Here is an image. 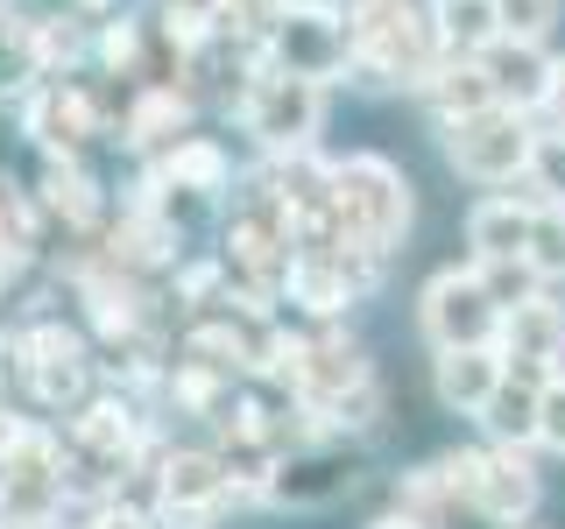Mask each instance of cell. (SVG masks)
I'll return each mask as SVG.
<instances>
[{
  "mask_svg": "<svg viewBox=\"0 0 565 529\" xmlns=\"http://www.w3.org/2000/svg\"><path fill=\"white\" fill-rule=\"evenodd\" d=\"M347 14V43H353V78L367 85H403L417 93L438 71V29H431V0H340Z\"/></svg>",
  "mask_w": 565,
  "mask_h": 529,
  "instance_id": "6da1fadb",
  "label": "cell"
},
{
  "mask_svg": "<svg viewBox=\"0 0 565 529\" xmlns=\"http://www.w3.org/2000/svg\"><path fill=\"white\" fill-rule=\"evenodd\" d=\"M411 176H403L388 155H347L332 163V226L318 240H353L367 255H396L403 234H411ZM311 247V240H305Z\"/></svg>",
  "mask_w": 565,
  "mask_h": 529,
  "instance_id": "7a4b0ae2",
  "label": "cell"
},
{
  "mask_svg": "<svg viewBox=\"0 0 565 529\" xmlns=\"http://www.w3.org/2000/svg\"><path fill=\"white\" fill-rule=\"evenodd\" d=\"M537 134H544V128H537L530 114H516V106H481V114L438 128V149H446L452 176H467V184H481V191H516V184H530Z\"/></svg>",
  "mask_w": 565,
  "mask_h": 529,
  "instance_id": "3957f363",
  "label": "cell"
},
{
  "mask_svg": "<svg viewBox=\"0 0 565 529\" xmlns=\"http://www.w3.org/2000/svg\"><path fill=\"white\" fill-rule=\"evenodd\" d=\"M326 93L332 85H311V78L276 71V64H255V78L241 85L234 114H241L247 141H255L269 163L276 155H311L318 134H326Z\"/></svg>",
  "mask_w": 565,
  "mask_h": 529,
  "instance_id": "277c9868",
  "label": "cell"
},
{
  "mask_svg": "<svg viewBox=\"0 0 565 529\" xmlns=\"http://www.w3.org/2000/svg\"><path fill=\"white\" fill-rule=\"evenodd\" d=\"M262 64L290 71V78H311V85H340L353 71L340 0H282L269 35H262Z\"/></svg>",
  "mask_w": 565,
  "mask_h": 529,
  "instance_id": "5b68a950",
  "label": "cell"
},
{
  "mask_svg": "<svg viewBox=\"0 0 565 529\" xmlns=\"http://www.w3.org/2000/svg\"><path fill=\"white\" fill-rule=\"evenodd\" d=\"M502 296L488 290V276L473 269H438L431 282L417 290V332L431 353H452V346H494L502 339Z\"/></svg>",
  "mask_w": 565,
  "mask_h": 529,
  "instance_id": "8992f818",
  "label": "cell"
},
{
  "mask_svg": "<svg viewBox=\"0 0 565 529\" xmlns=\"http://www.w3.org/2000/svg\"><path fill=\"white\" fill-rule=\"evenodd\" d=\"M353 487H361V445H340V438H297V445L276 458V473L262 481L255 501L305 516V508L347 501Z\"/></svg>",
  "mask_w": 565,
  "mask_h": 529,
  "instance_id": "52a82bcc",
  "label": "cell"
},
{
  "mask_svg": "<svg viewBox=\"0 0 565 529\" xmlns=\"http://www.w3.org/2000/svg\"><path fill=\"white\" fill-rule=\"evenodd\" d=\"M234 501H241V481L226 473L220 452L191 445L156 458V522L163 529H212Z\"/></svg>",
  "mask_w": 565,
  "mask_h": 529,
  "instance_id": "ba28073f",
  "label": "cell"
},
{
  "mask_svg": "<svg viewBox=\"0 0 565 529\" xmlns=\"http://www.w3.org/2000/svg\"><path fill=\"white\" fill-rule=\"evenodd\" d=\"M446 466L459 473V487H467L502 529H523L530 516H537V501H544L537 458L516 452V445H488L481 438V445H467V452H446Z\"/></svg>",
  "mask_w": 565,
  "mask_h": 529,
  "instance_id": "9c48e42d",
  "label": "cell"
},
{
  "mask_svg": "<svg viewBox=\"0 0 565 529\" xmlns=\"http://www.w3.org/2000/svg\"><path fill=\"white\" fill-rule=\"evenodd\" d=\"M22 128L35 134V149H43L50 163H78L85 141L106 134V114H99V93L85 78H43L22 99Z\"/></svg>",
  "mask_w": 565,
  "mask_h": 529,
  "instance_id": "30bf717a",
  "label": "cell"
},
{
  "mask_svg": "<svg viewBox=\"0 0 565 529\" xmlns=\"http://www.w3.org/2000/svg\"><path fill=\"white\" fill-rule=\"evenodd\" d=\"M22 375L35 388V402H50V410H64V417L93 402V353L64 325H29L22 332Z\"/></svg>",
  "mask_w": 565,
  "mask_h": 529,
  "instance_id": "8fae6325",
  "label": "cell"
},
{
  "mask_svg": "<svg viewBox=\"0 0 565 529\" xmlns=\"http://www.w3.org/2000/svg\"><path fill=\"white\" fill-rule=\"evenodd\" d=\"M396 516H411L417 529H502L467 487H459V473L446 466V458L403 473L396 481Z\"/></svg>",
  "mask_w": 565,
  "mask_h": 529,
  "instance_id": "7c38bea8",
  "label": "cell"
},
{
  "mask_svg": "<svg viewBox=\"0 0 565 529\" xmlns=\"http://www.w3.org/2000/svg\"><path fill=\"white\" fill-rule=\"evenodd\" d=\"M530 226H537V198L530 191H488L467 212V261L473 269H502V261L530 255Z\"/></svg>",
  "mask_w": 565,
  "mask_h": 529,
  "instance_id": "4fadbf2b",
  "label": "cell"
},
{
  "mask_svg": "<svg viewBox=\"0 0 565 529\" xmlns=\"http://www.w3.org/2000/svg\"><path fill=\"white\" fill-rule=\"evenodd\" d=\"M502 360L509 367H530V375H558L565 367V304L552 290H537V296H523V304H509L502 317Z\"/></svg>",
  "mask_w": 565,
  "mask_h": 529,
  "instance_id": "5bb4252c",
  "label": "cell"
},
{
  "mask_svg": "<svg viewBox=\"0 0 565 529\" xmlns=\"http://www.w3.org/2000/svg\"><path fill=\"white\" fill-rule=\"evenodd\" d=\"M502 375H509L502 346H452V353H431V396L446 402L452 417H467V423H481V410L494 402Z\"/></svg>",
  "mask_w": 565,
  "mask_h": 529,
  "instance_id": "9a60e30c",
  "label": "cell"
},
{
  "mask_svg": "<svg viewBox=\"0 0 565 529\" xmlns=\"http://www.w3.org/2000/svg\"><path fill=\"white\" fill-rule=\"evenodd\" d=\"M481 71H488L494 106H516V114L537 120V114H544V99H552L558 57H552L544 43H494L488 57H481Z\"/></svg>",
  "mask_w": 565,
  "mask_h": 529,
  "instance_id": "2e32d148",
  "label": "cell"
},
{
  "mask_svg": "<svg viewBox=\"0 0 565 529\" xmlns=\"http://www.w3.org/2000/svg\"><path fill=\"white\" fill-rule=\"evenodd\" d=\"M191 128V93L184 85H135V106L120 114V141L141 155H170Z\"/></svg>",
  "mask_w": 565,
  "mask_h": 529,
  "instance_id": "e0dca14e",
  "label": "cell"
},
{
  "mask_svg": "<svg viewBox=\"0 0 565 529\" xmlns=\"http://www.w3.org/2000/svg\"><path fill=\"white\" fill-rule=\"evenodd\" d=\"M544 381L552 375H530V367H509L494 402L481 410V438L488 445H516V452H537V410H544Z\"/></svg>",
  "mask_w": 565,
  "mask_h": 529,
  "instance_id": "ac0fdd59",
  "label": "cell"
},
{
  "mask_svg": "<svg viewBox=\"0 0 565 529\" xmlns=\"http://www.w3.org/2000/svg\"><path fill=\"white\" fill-rule=\"evenodd\" d=\"M411 99L431 114V128H452V120H467V114H481V106H494L481 57H438V71L417 85Z\"/></svg>",
  "mask_w": 565,
  "mask_h": 529,
  "instance_id": "d6986e66",
  "label": "cell"
},
{
  "mask_svg": "<svg viewBox=\"0 0 565 529\" xmlns=\"http://www.w3.org/2000/svg\"><path fill=\"white\" fill-rule=\"evenodd\" d=\"M431 29L446 57H488L502 43V14L494 0H431Z\"/></svg>",
  "mask_w": 565,
  "mask_h": 529,
  "instance_id": "ffe728a7",
  "label": "cell"
},
{
  "mask_svg": "<svg viewBox=\"0 0 565 529\" xmlns=\"http://www.w3.org/2000/svg\"><path fill=\"white\" fill-rule=\"evenodd\" d=\"M43 212H57L71 234H99L106 226V198H99L93 176H85V163H50L43 170Z\"/></svg>",
  "mask_w": 565,
  "mask_h": 529,
  "instance_id": "44dd1931",
  "label": "cell"
},
{
  "mask_svg": "<svg viewBox=\"0 0 565 529\" xmlns=\"http://www.w3.org/2000/svg\"><path fill=\"white\" fill-rule=\"evenodd\" d=\"M156 170L184 191H205V198H226V191H234V163H226V149L205 141V134H184L170 155H156Z\"/></svg>",
  "mask_w": 565,
  "mask_h": 529,
  "instance_id": "7402d4cb",
  "label": "cell"
},
{
  "mask_svg": "<svg viewBox=\"0 0 565 529\" xmlns=\"http://www.w3.org/2000/svg\"><path fill=\"white\" fill-rule=\"evenodd\" d=\"M530 276L544 282V290H558L565 282V205H544L537 198V226H530Z\"/></svg>",
  "mask_w": 565,
  "mask_h": 529,
  "instance_id": "603a6c76",
  "label": "cell"
},
{
  "mask_svg": "<svg viewBox=\"0 0 565 529\" xmlns=\"http://www.w3.org/2000/svg\"><path fill=\"white\" fill-rule=\"evenodd\" d=\"M494 14H502V43H552L565 0H494Z\"/></svg>",
  "mask_w": 565,
  "mask_h": 529,
  "instance_id": "cb8c5ba5",
  "label": "cell"
},
{
  "mask_svg": "<svg viewBox=\"0 0 565 529\" xmlns=\"http://www.w3.org/2000/svg\"><path fill=\"white\" fill-rule=\"evenodd\" d=\"M530 198H544V205H565V134L558 128H544L537 134V163H530Z\"/></svg>",
  "mask_w": 565,
  "mask_h": 529,
  "instance_id": "d4e9b609",
  "label": "cell"
},
{
  "mask_svg": "<svg viewBox=\"0 0 565 529\" xmlns=\"http://www.w3.org/2000/svg\"><path fill=\"white\" fill-rule=\"evenodd\" d=\"M537 452L565 458V367L544 381V410H537Z\"/></svg>",
  "mask_w": 565,
  "mask_h": 529,
  "instance_id": "484cf974",
  "label": "cell"
},
{
  "mask_svg": "<svg viewBox=\"0 0 565 529\" xmlns=\"http://www.w3.org/2000/svg\"><path fill=\"white\" fill-rule=\"evenodd\" d=\"M85 529H163V522H156V508H120V501H106Z\"/></svg>",
  "mask_w": 565,
  "mask_h": 529,
  "instance_id": "4316f807",
  "label": "cell"
},
{
  "mask_svg": "<svg viewBox=\"0 0 565 529\" xmlns=\"http://www.w3.org/2000/svg\"><path fill=\"white\" fill-rule=\"evenodd\" d=\"M64 8L78 14V22H93V29H99V22H114V14H120V0H64Z\"/></svg>",
  "mask_w": 565,
  "mask_h": 529,
  "instance_id": "83f0119b",
  "label": "cell"
},
{
  "mask_svg": "<svg viewBox=\"0 0 565 529\" xmlns=\"http://www.w3.org/2000/svg\"><path fill=\"white\" fill-rule=\"evenodd\" d=\"M367 529H417V522H411V516H396V508H388V516H375Z\"/></svg>",
  "mask_w": 565,
  "mask_h": 529,
  "instance_id": "f1b7e54d",
  "label": "cell"
}]
</instances>
